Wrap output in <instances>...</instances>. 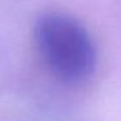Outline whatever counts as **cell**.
Here are the masks:
<instances>
[{
	"mask_svg": "<svg viewBox=\"0 0 121 121\" xmlns=\"http://www.w3.org/2000/svg\"><path fill=\"white\" fill-rule=\"evenodd\" d=\"M35 44L47 69L59 81L78 85L92 76L96 50L87 30L73 17L50 13L35 25Z\"/></svg>",
	"mask_w": 121,
	"mask_h": 121,
	"instance_id": "1",
	"label": "cell"
}]
</instances>
